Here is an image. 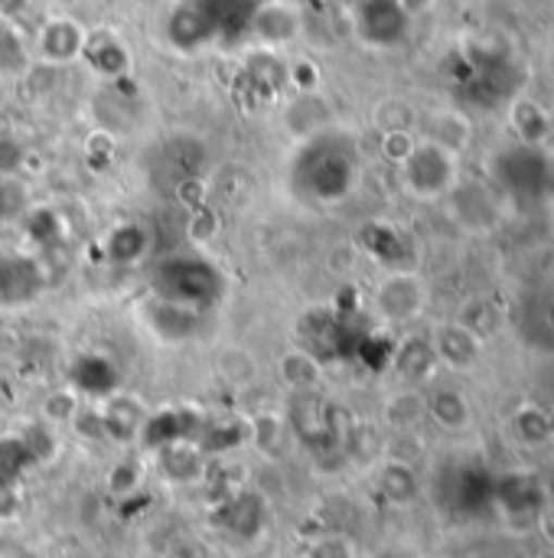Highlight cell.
Segmentation results:
<instances>
[{
    "instance_id": "6da1fadb",
    "label": "cell",
    "mask_w": 554,
    "mask_h": 558,
    "mask_svg": "<svg viewBox=\"0 0 554 558\" xmlns=\"http://www.w3.org/2000/svg\"><path fill=\"white\" fill-rule=\"evenodd\" d=\"M402 183L411 196L431 203L441 196H451L460 183V154L421 137L415 141L411 154L398 163Z\"/></svg>"
},
{
    "instance_id": "7a4b0ae2",
    "label": "cell",
    "mask_w": 554,
    "mask_h": 558,
    "mask_svg": "<svg viewBox=\"0 0 554 558\" xmlns=\"http://www.w3.org/2000/svg\"><path fill=\"white\" fill-rule=\"evenodd\" d=\"M493 173L509 193L526 199V196H539V193H545L552 186L554 170L535 144H516V147H506L496 157Z\"/></svg>"
},
{
    "instance_id": "3957f363",
    "label": "cell",
    "mask_w": 554,
    "mask_h": 558,
    "mask_svg": "<svg viewBox=\"0 0 554 558\" xmlns=\"http://www.w3.org/2000/svg\"><path fill=\"white\" fill-rule=\"evenodd\" d=\"M353 29L372 49H395L411 29V16L398 0H356Z\"/></svg>"
},
{
    "instance_id": "277c9868",
    "label": "cell",
    "mask_w": 554,
    "mask_h": 558,
    "mask_svg": "<svg viewBox=\"0 0 554 558\" xmlns=\"http://www.w3.org/2000/svg\"><path fill=\"white\" fill-rule=\"evenodd\" d=\"M248 33L268 52L287 49L304 33V10L297 0H258L248 16Z\"/></svg>"
},
{
    "instance_id": "5b68a950",
    "label": "cell",
    "mask_w": 554,
    "mask_h": 558,
    "mask_svg": "<svg viewBox=\"0 0 554 558\" xmlns=\"http://www.w3.org/2000/svg\"><path fill=\"white\" fill-rule=\"evenodd\" d=\"M85 43H88V29L78 20H72L65 13H56V16H49L36 29L33 49H36V56L46 65H69V62H78L82 59Z\"/></svg>"
},
{
    "instance_id": "8992f818",
    "label": "cell",
    "mask_w": 554,
    "mask_h": 558,
    "mask_svg": "<svg viewBox=\"0 0 554 558\" xmlns=\"http://www.w3.org/2000/svg\"><path fill=\"white\" fill-rule=\"evenodd\" d=\"M493 507L509 520H539L545 510V487L535 474H503L493 484Z\"/></svg>"
},
{
    "instance_id": "52a82bcc",
    "label": "cell",
    "mask_w": 554,
    "mask_h": 558,
    "mask_svg": "<svg viewBox=\"0 0 554 558\" xmlns=\"http://www.w3.org/2000/svg\"><path fill=\"white\" fill-rule=\"evenodd\" d=\"M376 311L392 320V324H405L415 320L424 311V288L415 278V271H392L379 288H376Z\"/></svg>"
},
{
    "instance_id": "ba28073f",
    "label": "cell",
    "mask_w": 554,
    "mask_h": 558,
    "mask_svg": "<svg viewBox=\"0 0 554 558\" xmlns=\"http://www.w3.org/2000/svg\"><path fill=\"white\" fill-rule=\"evenodd\" d=\"M431 347L438 353V363L451 366V369H473L480 363V353H483V337L477 330H470L467 324L460 320H451V324H441L434 333H431Z\"/></svg>"
},
{
    "instance_id": "9c48e42d",
    "label": "cell",
    "mask_w": 554,
    "mask_h": 558,
    "mask_svg": "<svg viewBox=\"0 0 554 558\" xmlns=\"http://www.w3.org/2000/svg\"><path fill=\"white\" fill-rule=\"evenodd\" d=\"M82 59L104 78H124L127 69H131V52L127 46L111 33V29H98V33H88V43H85V52Z\"/></svg>"
},
{
    "instance_id": "30bf717a",
    "label": "cell",
    "mask_w": 554,
    "mask_h": 558,
    "mask_svg": "<svg viewBox=\"0 0 554 558\" xmlns=\"http://www.w3.org/2000/svg\"><path fill=\"white\" fill-rule=\"evenodd\" d=\"M212 29H216V20L199 0H183L170 13V39L180 49H199L212 36Z\"/></svg>"
},
{
    "instance_id": "8fae6325",
    "label": "cell",
    "mask_w": 554,
    "mask_h": 558,
    "mask_svg": "<svg viewBox=\"0 0 554 558\" xmlns=\"http://www.w3.org/2000/svg\"><path fill=\"white\" fill-rule=\"evenodd\" d=\"M278 376L291 389V396H313L317 386H320V379H323V369H320V363H317L313 353H307V350H287L278 360Z\"/></svg>"
},
{
    "instance_id": "7c38bea8",
    "label": "cell",
    "mask_w": 554,
    "mask_h": 558,
    "mask_svg": "<svg viewBox=\"0 0 554 558\" xmlns=\"http://www.w3.org/2000/svg\"><path fill=\"white\" fill-rule=\"evenodd\" d=\"M216 373L232 386V389H251L261 376V363L258 356L242 347V343H229L216 353Z\"/></svg>"
},
{
    "instance_id": "4fadbf2b",
    "label": "cell",
    "mask_w": 554,
    "mask_h": 558,
    "mask_svg": "<svg viewBox=\"0 0 554 558\" xmlns=\"http://www.w3.org/2000/svg\"><path fill=\"white\" fill-rule=\"evenodd\" d=\"M428 415L444 428V432H467L473 422L470 402L457 389H434L428 396Z\"/></svg>"
},
{
    "instance_id": "5bb4252c",
    "label": "cell",
    "mask_w": 554,
    "mask_h": 558,
    "mask_svg": "<svg viewBox=\"0 0 554 558\" xmlns=\"http://www.w3.org/2000/svg\"><path fill=\"white\" fill-rule=\"evenodd\" d=\"M382 415L395 432H411L428 415V396L418 386H405L395 396H389Z\"/></svg>"
},
{
    "instance_id": "9a60e30c",
    "label": "cell",
    "mask_w": 554,
    "mask_h": 558,
    "mask_svg": "<svg viewBox=\"0 0 554 558\" xmlns=\"http://www.w3.org/2000/svg\"><path fill=\"white\" fill-rule=\"evenodd\" d=\"M438 353L431 347V340H408L402 343V350L395 353V369L408 379V386L428 383L438 369Z\"/></svg>"
},
{
    "instance_id": "2e32d148",
    "label": "cell",
    "mask_w": 554,
    "mask_h": 558,
    "mask_svg": "<svg viewBox=\"0 0 554 558\" xmlns=\"http://www.w3.org/2000/svg\"><path fill=\"white\" fill-rule=\"evenodd\" d=\"M379 487H382V494H385L395 507H408V504L418 497V490H421L415 468L405 464V461H392V458L385 461V468H382V474H379Z\"/></svg>"
},
{
    "instance_id": "e0dca14e",
    "label": "cell",
    "mask_w": 554,
    "mask_h": 558,
    "mask_svg": "<svg viewBox=\"0 0 554 558\" xmlns=\"http://www.w3.org/2000/svg\"><path fill=\"white\" fill-rule=\"evenodd\" d=\"M29 69V39L13 20L0 16V75H23Z\"/></svg>"
},
{
    "instance_id": "ac0fdd59",
    "label": "cell",
    "mask_w": 554,
    "mask_h": 558,
    "mask_svg": "<svg viewBox=\"0 0 554 558\" xmlns=\"http://www.w3.org/2000/svg\"><path fill=\"white\" fill-rule=\"evenodd\" d=\"M287 418L278 415V412H264L255 418V448L268 458H278L281 448H284V438H287Z\"/></svg>"
},
{
    "instance_id": "d6986e66",
    "label": "cell",
    "mask_w": 554,
    "mask_h": 558,
    "mask_svg": "<svg viewBox=\"0 0 554 558\" xmlns=\"http://www.w3.org/2000/svg\"><path fill=\"white\" fill-rule=\"evenodd\" d=\"M513 428L522 445H545L552 438V418L542 409H522Z\"/></svg>"
},
{
    "instance_id": "ffe728a7",
    "label": "cell",
    "mask_w": 554,
    "mask_h": 558,
    "mask_svg": "<svg viewBox=\"0 0 554 558\" xmlns=\"http://www.w3.org/2000/svg\"><path fill=\"white\" fill-rule=\"evenodd\" d=\"M78 412L82 409H78V399H75L72 389H56L42 402V418L52 422V425H69V422H75Z\"/></svg>"
},
{
    "instance_id": "44dd1931",
    "label": "cell",
    "mask_w": 554,
    "mask_h": 558,
    "mask_svg": "<svg viewBox=\"0 0 554 558\" xmlns=\"http://www.w3.org/2000/svg\"><path fill=\"white\" fill-rule=\"evenodd\" d=\"M411 121H415V114L405 101H382L376 108V124L382 128V134L385 131H408Z\"/></svg>"
},
{
    "instance_id": "7402d4cb",
    "label": "cell",
    "mask_w": 554,
    "mask_h": 558,
    "mask_svg": "<svg viewBox=\"0 0 554 558\" xmlns=\"http://www.w3.org/2000/svg\"><path fill=\"white\" fill-rule=\"evenodd\" d=\"M307 558H356V546H353V539H346L340 533H327L310 543Z\"/></svg>"
},
{
    "instance_id": "603a6c76",
    "label": "cell",
    "mask_w": 554,
    "mask_h": 558,
    "mask_svg": "<svg viewBox=\"0 0 554 558\" xmlns=\"http://www.w3.org/2000/svg\"><path fill=\"white\" fill-rule=\"evenodd\" d=\"M26 7H29V0H0V16L16 23V16H20Z\"/></svg>"
},
{
    "instance_id": "cb8c5ba5",
    "label": "cell",
    "mask_w": 554,
    "mask_h": 558,
    "mask_svg": "<svg viewBox=\"0 0 554 558\" xmlns=\"http://www.w3.org/2000/svg\"><path fill=\"white\" fill-rule=\"evenodd\" d=\"M398 3L405 7V13H408L411 20H415L418 13H428V10L434 7V0H398Z\"/></svg>"
},
{
    "instance_id": "d4e9b609",
    "label": "cell",
    "mask_w": 554,
    "mask_h": 558,
    "mask_svg": "<svg viewBox=\"0 0 554 558\" xmlns=\"http://www.w3.org/2000/svg\"><path fill=\"white\" fill-rule=\"evenodd\" d=\"M196 558H216V556H209V553H199V556Z\"/></svg>"
},
{
    "instance_id": "484cf974",
    "label": "cell",
    "mask_w": 554,
    "mask_h": 558,
    "mask_svg": "<svg viewBox=\"0 0 554 558\" xmlns=\"http://www.w3.org/2000/svg\"><path fill=\"white\" fill-rule=\"evenodd\" d=\"M251 3H258V0H251Z\"/></svg>"
}]
</instances>
